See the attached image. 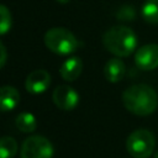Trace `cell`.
I'll return each instance as SVG.
<instances>
[{"mask_svg":"<svg viewBox=\"0 0 158 158\" xmlns=\"http://www.w3.org/2000/svg\"><path fill=\"white\" fill-rule=\"evenodd\" d=\"M137 36L127 26H112L102 36L104 47L116 57H128L137 48Z\"/></svg>","mask_w":158,"mask_h":158,"instance_id":"obj_2","label":"cell"},{"mask_svg":"<svg viewBox=\"0 0 158 158\" xmlns=\"http://www.w3.org/2000/svg\"><path fill=\"white\" fill-rule=\"evenodd\" d=\"M116 17L120 21H133L136 17V11L131 5H123L117 10Z\"/></svg>","mask_w":158,"mask_h":158,"instance_id":"obj_16","label":"cell"},{"mask_svg":"<svg viewBox=\"0 0 158 158\" xmlns=\"http://www.w3.org/2000/svg\"><path fill=\"white\" fill-rule=\"evenodd\" d=\"M58 2H60V4H67V2H69L70 0H57Z\"/></svg>","mask_w":158,"mask_h":158,"instance_id":"obj_18","label":"cell"},{"mask_svg":"<svg viewBox=\"0 0 158 158\" xmlns=\"http://www.w3.org/2000/svg\"><path fill=\"white\" fill-rule=\"evenodd\" d=\"M156 146V138L148 130L139 128L130 133L126 139V149L133 158H148Z\"/></svg>","mask_w":158,"mask_h":158,"instance_id":"obj_4","label":"cell"},{"mask_svg":"<svg viewBox=\"0 0 158 158\" xmlns=\"http://www.w3.org/2000/svg\"><path fill=\"white\" fill-rule=\"evenodd\" d=\"M135 63L141 70H153L158 67V44L149 43L139 47L135 54Z\"/></svg>","mask_w":158,"mask_h":158,"instance_id":"obj_7","label":"cell"},{"mask_svg":"<svg viewBox=\"0 0 158 158\" xmlns=\"http://www.w3.org/2000/svg\"><path fill=\"white\" fill-rule=\"evenodd\" d=\"M54 153L53 146L43 136L33 135L27 137L20 151L21 158H52Z\"/></svg>","mask_w":158,"mask_h":158,"instance_id":"obj_5","label":"cell"},{"mask_svg":"<svg viewBox=\"0 0 158 158\" xmlns=\"http://www.w3.org/2000/svg\"><path fill=\"white\" fill-rule=\"evenodd\" d=\"M20 102V93L16 88L10 85H4L0 89V106L1 111H11L14 110Z\"/></svg>","mask_w":158,"mask_h":158,"instance_id":"obj_11","label":"cell"},{"mask_svg":"<svg viewBox=\"0 0 158 158\" xmlns=\"http://www.w3.org/2000/svg\"><path fill=\"white\" fill-rule=\"evenodd\" d=\"M125 74H126V65L121 59H118V57L110 58L106 62L104 67V75L107 81L118 83L120 80L123 79Z\"/></svg>","mask_w":158,"mask_h":158,"instance_id":"obj_9","label":"cell"},{"mask_svg":"<svg viewBox=\"0 0 158 158\" xmlns=\"http://www.w3.org/2000/svg\"><path fill=\"white\" fill-rule=\"evenodd\" d=\"M0 35H6L11 28V14L5 5L0 6Z\"/></svg>","mask_w":158,"mask_h":158,"instance_id":"obj_15","label":"cell"},{"mask_svg":"<svg viewBox=\"0 0 158 158\" xmlns=\"http://www.w3.org/2000/svg\"><path fill=\"white\" fill-rule=\"evenodd\" d=\"M19 144L14 137L4 136L0 139V158H14L17 153Z\"/></svg>","mask_w":158,"mask_h":158,"instance_id":"obj_14","label":"cell"},{"mask_svg":"<svg viewBox=\"0 0 158 158\" xmlns=\"http://www.w3.org/2000/svg\"><path fill=\"white\" fill-rule=\"evenodd\" d=\"M16 127L25 133H31L37 128V120L31 112H21L15 120Z\"/></svg>","mask_w":158,"mask_h":158,"instance_id":"obj_12","label":"cell"},{"mask_svg":"<svg viewBox=\"0 0 158 158\" xmlns=\"http://www.w3.org/2000/svg\"><path fill=\"white\" fill-rule=\"evenodd\" d=\"M0 53H1V57H0V67L4 68L5 65V62H6V48L2 43H0Z\"/></svg>","mask_w":158,"mask_h":158,"instance_id":"obj_17","label":"cell"},{"mask_svg":"<svg viewBox=\"0 0 158 158\" xmlns=\"http://www.w3.org/2000/svg\"><path fill=\"white\" fill-rule=\"evenodd\" d=\"M52 99L54 105L64 111L73 110L79 104V94L69 85H59L53 90Z\"/></svg>","mask_w":158,"mask_h":158,"instance_id":"obj_6","label":"cell"},{"mask_svg":"<svg viewBox=\"0 0 158 158\" xmlns=\"http://www.w3.org/2000/svg\"><path fill=\"white\" fill-rule=\"evenodd\" d=\"M154 158H158V152H156V154H154Z\"/></svg>","mask_w":158,"mask_h":158,"instance_id":"obj_19","label":"cell"},{"mask_svg":"<svg viewBox=\"0 0 158 158\" xmlns=\"http://www.w3.org/2000/svg\"><path fill=\"white\" fill-rule=\"evenodd\" d=\"M81 69H83L81 59L78 57H70L62 63L59 68V74L64 80L74 81L81 74Z\"/></svg>","mask_w":158,"mask_h":158,"instance_id":"obj_10","label":"cell"},{"mask_svg":"<svg viewBox=\"0 0 158 158\" xmlns=\"http://www.w3.org/2000/svg\"><path fill=\"white\" fill-rule=\"evenodd\" d=\"M123 106L137 116H147L156 111L158 96L154 89L147 84H135L122 94Z\"/></svg>","mask_w":158,"mask_h":158,"instance_id":"obj_1","label":"cell"},{"mask_svg":"<svg viewBox=\"0 0 158 158\" xmlns=\"http://www.w3.org/2000/svg\"><path fill=\"white\" fill-rule=\"evenodd\" d=\"M142 17L146 22L157 25L158 23V0H146L141 10Z\"/></svg>","mask_w":158,"mask_h":158,"instance_id":"obj_13","label":"cell"},{"mask_svg":"<svg viewBox=\"0 0 158 158\" xmlns=\"http://www.w3.org/2000/svg\"><path fill=\"white\" fill-rule=\"evenodd\" d=\"M51 85V75L44 69H36L31 72L25 81L26 90L31 94H42Z\"/></svg>","mask_w":158,"mask_h":158,"instance_id":"obj_8","label":"cell"},{"mask_svg":"<svg viewBox=\"0 0 158 158\" xmlns=\"http://www.w3.org/2000/svg\"><path fill=\"white\" fill-rule=\"evenodd\" d=\"M44 44L51 52L67 56L78 49L79 42L69 30L63 27H53L46 32Z\"/></svg>","mask_w":158,"mask_h":158,"instance_id":"obj_3","label":"cell"}]
</instances>
